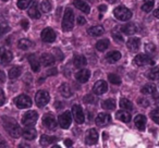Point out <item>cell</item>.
Here are the masks:
<instances>
[{
    "mask_svg": "<svg viewBox=\"0 0 159 148\" xmlns=\"http://www.w3.org/2000/svg\"><path fill=\"white\" fill-rule=\"evenodd\" d=\"M126 46L131 51H137L141 47V40L137 37H132L126 42Z\"/></svg>",
    "mask_w": 159,
    "mask_h": 148,
    "instance_id": "cell-19",
    "label": "cell"
},
{
    "mask_svg": "<svg viewBox=\"0 0 159 148\" xmlns=\"http://www.w3.org/2000/svg\"><path fill=\"white\" fill-rule=\"evenodd\" d=\"M59 91H60V94L66 98H70L73 94L72 89H71V86L69 84H66V83H63V84L60 86Z\"/></svg>",
    "mask_w": 159,
    "mask_h": 148,
    "instance_id": "cell-26",
    "label": "cell"
},
{
    "mask_svg": "<svg viewBox=\"0 0 159 148\" xmlns=\"http://www.w3.org/2000/svg\"><path fill=\"white\" fill-rule=\"evenodd\" d=\"M6 101V96H5V93H3L2 89H0V107L2 106Z\"/></svg>",
    "mask_w": 159,
    "mask_h": 148,
    "instance_id": "cell-47",
    "label": "cell"
},
{
    "mask_svg": "<svg viewBox=\"0 0 159 148\" xmlns=\"http://www.w3.org/2000/svg\"><path fill=\"white\" fill-rule=\"evenodd\" d=\"M21 73H22V68L21 66H13L9 71V78L11 81L16 80L21 75Z\"/></svg>",
    "mask_w": 159,
    "mask_h": 148,
    "instance_id": "cell-29",
    "label": "cell"
},
{
    "mask_svg": "<svg viewBox=\"0 0 159 148\" xmlns=\"http://www.w3.org/2000/svg\"><path fill=\"white\" fill-rule=\"evenodd\" d=\"M109 44H110V42H109V39H107V38L100 39L96 43V49L99 51H105L109 47Z\"/></svg>",
    "mask_w": 159,
    "mask_h": 148,
    "instance_id": "cell-33",
    "label": "cell"
},
{
    "mask_svg": "<svg viewBox=\"0 0 159 148\" xmlns=\"http://www.w3.org/2000/svg\"><path fill=\"white\" fill-rule=\"evenodd\" d=\"M21 25H22L23 29H25V31H26V29H29V21L22 20V21H21Z\"/></svg>",
    "mask_w": 159,
    "mask_h": 148,
    "instance_id": "cell-51",
    "label": "cell"
},
{
    "mask_svg": "<svg viewBox=\"0 0 159 148\" xmlns=\"http://www.w3.org/2000/svg\"><path fill=\"white\" fill-rule=\"evenodd\" d=\"M105 32L104 27L102 26V25H96V26H92L89 29V31H87V33L89 34L91 36H100L102 35Z\"/></svg>",
    "mask_w": 159,
    "mask_h": 148,
    "instance_id": "cell-27",
    "label": "cell"
},
{
    "mask_svg": "<svg viewBox=\"0 0 159 148\" xmlns=\"http://www.w3.org/2000/svg\"><path fill=\"white\" fill-rule=\"evenodd\" d=\"M3 1H8V0H3Z\"/></svg>",
    "mask_w": 159,
    "mask_h": 148,
    "instance_id": "cell-56",
    "label": "cell"
},
{
    "mask_svg": "<svg viewBox=\"0 0 159 148\" xmlns=\"http://www.w3.org/2000/svg\"><path fill=\"white\" fill-rule=\"evenodd\" d=\"M102 107L106 110H113L116 108V101L113 99H107L102 102Z\"/></svg>",
    "mask_w": 159,
    "mask_h": 148,
    "instance_id": "cell-36",
    "label": "cell"
},
{
    "mask_svg": "<svg viewBox=\"0 0 159 148\" xmlns=\"http://www.w3.org/2000/svg\"><path fill=\"white\" fill-rule=\"evenodd\" d=\"M113 14L120 21H128L132 18V12L131 10H129L128 8L123 7V6H120V7H117L115 10H113Z\"/></svg>",
    "mask_w": 159,
    "mask_h": 148,
    "instance_id": "cell-3",
    "label": "cell"
},
{
    "mask_svg": "<svg viewBox=\"0 0 159 148\" xmlns=\"http://www.w3.org/2000/svg\"><path fill=\"white\" fill-rule=\"evenodd\" d=\"M108 1H109L110 3H115V2H117L118 0H108Z\"/></svg>",
    "mask_w": 159,
    "mask_h": 148,
    "instance_id": "cell-55",
    "label": "cell"
},
{
    "mask_svg": "<svg viewBox=\"0 0 159 148\" xmlns=\"http://www.w3.org/2000/svg\"><path fill=\"white\" fill-rule=\"evenodd\" d=\"M43 124H44L48 130H55V128H57L56 119L53 118L52 114H50V113H47V114L44 117V119H43Z\"/></svg>",
    "mask_w": 159,
    "mask_h": 148,
    "instance_id": "cell-14",
    "label": "cell"
},
{
    "mask_svg": "<svg viewBox=\"0 0 159 148\" xmlns=\"http://www.w3.org/2000/svg\"><path fill=\"white\" fill-rule=\"evenodd\" d=\"M29 16H31L32 19H39L40 18V11L38 10L37 3L36 2H33V5L30 7Z\"/></svg>",
    "mask_w": 159,
    "mask_h": 148,
    "instance_id": "cell-30",
    "label": "cell"
},
{
    "mask_svg": "<svg viewBox=\"0 0 159 148\" xmlns=\"http://www.w3.org/2000/svg\"><path fill=\"white\" fill-rule=\"evenodd\" d=\"M10 31V26L8 23H0V37L3 36L5 34H7Z\"/></svg>",
    "mask_w": 159,
    "mask_h": 148,
    "instance_id": "cell-42",
    "label": "cell"
},
{
    "mask_svg": "<svg viewBox=\"0 0 159 148\" xmlns=\"http://www.w3.org/2000/svg\"><path fill=\"white\" fill-rule=\"evenodd\" d=\"M95 122L97 123V125H99V126H106L111 122V117L108 113L102 112L96 117Z\"/></svg>",
    "mask_w": 159,
    "mask_h": 148,
    "instance_id": "cell-13",
    "label": "cell"
},
{
    "mask_svg": "<svg viewBox=\"0 0 159 148\" xmlns=\"http://www.w3.org/2000/svg\"><path fill=\"white\" fill-rule=\"evenodd\" d=\"M22 135L25 139H29V141H32L36 137L37 135V132H36L35 128H33L32 126H27L26 128L22 131Z\"/></svg>",
    "mask_w": 159,
    "mask_h": 148,
    "instance_id": "cell-20",
    "label": "cell"
},
{
    "mask_svg": "<svg viewBox=\"0 0 159 148\" xmlns=\"http://www.w3.org/2000/svg\"><path fill=\"white\" fill-rule=\"evenodd\" d=\"M38 119V113L36 111H27L22 118V123L25 126H34Z\"/></svg>",
    "mask_w": 159,
    "mask_h": 148,
    "instance_id": "cell-4",
    "label": "cell"
},
{
    "mask_svg": "<svg viewBox=\"0 0 159 148\" xmlns=\"http://www.w3.org/2000/svg\"><path fill=\"white\" fill-rule=\"evenodd\" d=\"M74 26V13L71 9H66L62 20V29L64 32H70Z\"/></svg>",
    "mask_w": 159,
    "mask_h": 148,
    "instance_id": "cell-2",
    "label": "cell"
},
{
    "mask_svg": "<svg viewBox=\"0 0 159 148\" xmlns=\"http://www.w3.org/2000/svg\"><path fill=\"white\" fill-rule=\"evenodd\" d=\"M73 64H74L75 68L82 69L87 64V60L83 55H75L74 59H73Z\"/></svg>",
    "mask_w": 159,
    "mask_h": 148,
    "instance_id": "cell-18",
    "label": "cell"
},
{
    "mask_svg": "<svg viewBox=\"0 0 159 148\" xmlns=\"http://www.w3.org/2000/svg\"><path fill=\"white\" fill-rule=\"evenodd\" d=\"M116 117H117L118 120H120V121H122V122H125V123H128V122L131 121V114L128 112V110L118 111Z\"/></svg>",
    "mask_w": 159,
    "mask_h": 148,
    "instance_id": "cell-28",
    "label": "cell"
},
{
    "mask_svg": "<svg viewBox=\"0 0 159 148\" xmlns=\"http://www.w3.org/2000/svg\"><path fill=\"white\" fill-rule=\"evenodd\" d=\"M154 0H144L143 5H142V10L144 12H150L154 8Z\"/></svg>",
    "mask_w": 159,
    "mask_h": 148,
    "instance_id": "cell-35",
    "label": "cell"
},
{
    "mask_svg": "<svg viewBox=\"0 0 159 148\" xmlns=\"http://www.w3.org/2000/svg\"><path fill=\"white\" fill-rule=\"evenodd\" d=\"M2 123L3 126H5L6 130L9 132V134L11 135L14 138H18L22 135V128H20L16 121L12 118H3L2 119Z\"/></svg>",
    "mask_w": 159,
    "mask_h": 148,
    "instance_id": "cell-1",
    "label": "cell"
},
{
    "mask_svg": "<svg viewBox=\"0 0 159 148\" xmlns=\"http://www.w3.org/2000/svg\"><path fill=\"white\" fill-rule=\"evenodd\" d=\"M85 23H86V19H84L83 16H77V24L84 25Z\"/></svg>",
    "mask_w": 159,
    "mask_h": 148,
    "instance_id": "cell-49",
    "label": "cell"
},
{
    "mask_svg": "<svg viewBox=\"0 0 159 148\" xmlns=\"http://www.w3.org/2000/svg\"><path fill=\"white\" fill-rule=\"evenodd\" d=\"M58 123L61 126L62 128H69L72 123V112L70 111H66L62 114L59 115V119H58Z\"/></svg>",
    "mask_w": 159,
    "mask_h": 148,
    "instance_id": "cell-8",
    "label": "cell"
},
{
    "mask_svg": "<svg viewBox=\"0 0 159 148\" xmlns=\"http://www.w3.org/2000/svg\"><path fill=\"white\" fill-rule=\"evenodd\" d=\"M6 80H7V78H6V74L3 71L0 70V83H3L6 82Z\"/></svg>",
    "mask_w": 159,
    "mask_h": 148,
    "instance_id": "cell-50",
    "label": "cell"
},
{
    "mask_svg": "<svg viewBox=\"0 0 159 148\" xmlns=\"http://www.w3.org/2000/svg\"><path fill=\"white\" fill-rule=\"evenodd\" d=\"M120 107H121L123 110L130 111L133 109V104L129 99H126V98H122V99L120 100Z\"/></svg>",
    "mask_w": 159,
    "mask_h": 148,
    "instance_id": "cell-37",
    "label": "cell"
},
{
    "mask_svg": "<svg viewBox=\"0 0 159 148\" xmlns=\"http://www.w3.org/2000/svg\"><path fill=\"white\" fill-rule=\"evenodd\" d=\"M112 36H113V38H115L117 42H119V43H122L123 42V37H122L121 35H120L119 33H116V32H113L112 33Z\"/></svg>",
    "mask_w": 159,
    "mask_h": 148,
    "instance_id": "cell-46",
    "label": "cell"
},
{
    "mask_svg": "<svg viewBox=\"0 0 159 148\" xmlns=\"http://www.w3.org/2000/svg\"><path fill=\"white\" fill-rule=\"evenodd\" d=\"M72 117L77 124L84 123L85 115H84V112H83L82 107L80 106V105H74V106L72 107Z\"/></svg>",
    "mask_w": 159,
    "mask_h": 148,
    "instance_id": "cell-6",
    "label": "cell"
},
{
    "mask_svg": "<svg viewBox=\"0 0 159 148\" xmlns=\"http://www.w3.org/2000/svg\"><path fill=\"white\" fill-rule=\"evenodd\" d=\"M42 40L45 43H52L56 39V33L53 29H51L50 27H46L43 29L42 34H40Z\"/></svg>",
    "mask_w": 159,
    "mask_h": 148,
    "instance_id": "cell-11",
    "label": "cell"
},
{
    "mask_svg": "<svg viewBox=\"0 0 159 148\" xmlns=\"http://www.w3.org/2000/svg\"><path fill=\"white\" fill-rule=\"evenodd\" d=\"M84 101L87 102V104H89V102H96V99L92 95H87V96H85Z\"/></svg>",
    "mask_w": 159,
    "mask_h": 148,
    "instance_id": "cell-48",
    "label": "cell"
},
{
    "mask_svg": "<svg viewBox=\"0 0 159 148\" xmlns=\"http://www.w3.org/2000/svg\"><path fill=\"white\" fill-rule=\"evenodd\" d=\"M12 58L13 55L9 49H7L6 47H0V64L8 65L12 61Z\"/></svg>",
    "mask_w": 159,
    "mask_h": 148,
    "instance_id": "cell-9",
    "label": "cell"
},
{
    "mask_svg": "<svg viewBox=\"0 0 159 148\" xmlns=\"http://www.w3.org/2000/svg\"><path fill=\"white\" fill-rule=\"evenodd\" d=\"M89 78H91V72L87 69H82L75 74V78L80 83H86L89 80Z\"/></svg>",
    "mask_w": 159,
    "mask_h": 148,
    "instance_id": "cell-15",
    "label": "cell"
},
{
    "mask_svg": "<svg viewBox=\"0 0 159 148\" xmlns=\"http://www.w3.org/2000/svg\"><path fill=\"white\" fill-rule=\"evenodd\" d=\"M108 80H109V82L112 83V84H115V85L121 84V78H120V76L117 75V74H109Z\"/></svg>",
    "mask_w": 159,
    "mask_h": 148,
    "instance_id": "cell-40",
    "label": "cell"
},
{
    "mask_svg": "<svg viewBox=\"0 0 159 148\" xmlns=\"http://www.w3.org/2000/svg\"><path fill=\"white\" fill-rule=\"evenodd\" d=\"M154 16H155V18H157V19H159V8L154 11Z\"/></svg>",
    "mask_w": 159,
    "mask_h": 148,
    "instance_id": "cell-54",
    "label": "cell"
},
{
    "mask_svg": "<svg viewBox=\"0 0 159 148\" xmlns=\"http://www.w3.org/2000/svg\"><path fill=\"white\" fill-rule=\"evenodd\" d=\"M150 118H152V121L159 124V108L155 109L150 112Z\"/></svg>",
    "mask_w": 159,
    "mask_h": 148,
    "instance_id": "cell-43",
    "label": "cell"
},
{
    "mask_svg": "<svg viewBox=\"0 0 159 148\" xmlns=\"http://www.w3.org/2000/svg\"><path fill=\"white\" fill-rule=\"evenodd\" d=\"M147 78H149V80H159V66H156V68L152 69V70L148 72L147 74Z\"/></svg>",
    "mask_w": 159,
    "mask_h": 148,
    "instance_id": "cell-38",
    "label": "cell"
},
{
    "mask_svg": "<svg viewBox=\"0 0 159 148\" xmlns=\"http://www.w3.org/2000/svg\"><path fill=\"white\" fill-rule=\"evenodd\" d=\"M134 123H135V126H136L139 130L144 131L146 128V117L143 114L136 115L134 119Z\"/></svg>",
    "mask_w": 159,
    "mask_h": 148,
    "instance_id": "cell-23",
    "label": "cell"
},
{
    "mask_svg": "<svg viewBox=\"0 0 159 148\" xmlns=\"http://www.w3.org/2000/svg\"><path fill=\"white\" fill-rule=\"evenodd\" d=\"M121 31L123 32L124 34H126V35H133V34L136 33L137 27L134 23H128V24L121 26Z\"/></svg>",
    "mask_w": 159,
    "mask_h": 148,
    "instance_id": "cell-25",
    "label": "cell"
},
{
    "mask_svg": "<svg viewBox=\"0 0 159 148\" xmlns=\"http://www.w3.org/2000/svg\"><path fill=\"white\" fill-rule=\"evenodd\" d=\"M93 91L96 95H102V94H105L108 91V85H107V83L105 81H98L94 85Z\"/></svg>",
    "mask_w": 159,
    "mask_h": 148,
    "instance_id": "cell-16",
    "label": "cell"
},
{
    "mask_svg": "<svg viewBox=\"0 0 159 148\" xmlns=\"http://www.w3.org/2000/svg\"><path fill=\"white\" fill-rule=\"evenodd\" d=\"M121 59V53L119 51L115 50V51H110L106 55V60L109 63H115V62L119 61Z\"/></svg>",
    "mask_w": 159,
    "mask_h": 148,
    "instance_id": "cell-24",
    "label": "cell"
},
{
    "mask_svg": "<svg viewBox=\"0 0 159 148\" xmlns=\"http://www.w3.org/2000/svg\"><path fill=\"white\" fill-rule=\"evenodd\" d=\"M33 2V0H18V8L19 9H26L31 3Z\"/></svg>",
    "mask_w": 159,
    "mask_h": 148,
    "instance_id": "cell-41",
    "label": "cell"
},
{
    "mask_svg": "<svg viewBox=\"0 0 159 148\" xmlns=\"http://www.w3.org/2000/svg\"><path fill=\"white\" fill-rule=\"evenodd\" d=\"M29 62L30 64H31V68L32 70L34 71V72H39L40 70V62L38 61L37 57H36L35 55H30L29 56Z\"/></svg>",
    "mask_w": 159,
    "mask_h": 148,
    "instance_id": "cell-22",
    "label": "cell"
},
{
    "mask_svg": "<svg viewBox=\"0 0 159 148\" xmlns=\"http://www.w3.org/2000/svg\"><path fill=\"white\" fill-rule=\"evenodd\" d=\"M141 92L144 95H154L156 94V86L154 84H146L142 87Z\"/></svg>",
    "mask_w": 159,
    "mask_h": 148,
    "instance_id": "cell-31",
    "label": "cell"
},
{
    "mask_svg": "<svg viewBox=\"0 0 159 148\" xmlns=\"http://www.w3.org/2000/svg\"><path fill=\"white\" fill-rule=\"evenodd\" d=\"M136 65L139 66H144V65H152L155 63V61L149 57L148 55H137L133 60Z\"/></svg>",
    "mask_w": 159,
    "mask_h": 148,
    "instance_id": "cell-10",
    "label": "cell"
},
{
    "mask_svg": "<svg viewBox=\"0 0 159 148\" xmlns=\"http://www.w3.org/2000/svg\"><path fill=\"white\" fill-rule=\"evenodd\" d=\"M51 7H52V6H51L50 1L45 0V1H43V2L40 3V11L44 12V13H48L51 10Z\"/></svg>",
    "mask_w": 159,
    "mask_h": 148,
    "instance_id": "cell-39",
    "label": "cell"
},
{
    "mask_svg": "<svg viewBox=\"0 0 159 148\" xmlns=\"http://www.w3.org/2000/svg\"><path fill=\"white\" fill-rule=\"evenodd\" d=\"M73 5L79 10H81V11L86 14H89V12H91V8H89V6L87 5L85 1H82V0H74V1H73Z\"/></svg>",
    "mask_w": 159,
    "mask_h": 148,
    "instance_id": "cell-21",
    "label": "cell"
},
{
    "mask_svg": "<svg viewBox=\"0 0 159 148\" xmlns=\"http://www.w3.org/2000/svg\"><path fill=\"white\" fill-rule=\"evenodd\" d=\"M98 141V132L95 128H91L87 131L86 136H85V143L87 145H94Z\"/></svg>",
    "mask_w": 159,
    "mask_h": 148,
    "instance_id": "cell-12",
    "label": "cell"
},
{
    "mask_svg": "<svg viewBox=\"0 0 159 148\" xmlns=\"http://www.w3.org/2000/svg\"><path fill=\"white\" fill-rule=\"evenodd\" d=\"M56 62V58L50 53H43L40 57V63L44 66H50Z\"/></svg>",
    "mask_w": 159,
    "mask_h": 148,
    "instance_id": "cell-17",
    "label": "cell"
},
{
    "mask_svg": "<svg viewBox=\"0 0 159 148\" xmlns=\"http://www.w3.org/2000/svg\"><path fill=\"white\" fill-rule=\"evenodd\" d=\"M49 99H50V96H49V94L47 93L46 91H38L37 93H36L35 102L38 107H40V108L46 106V105L49 102Z\"/></svg>",
    "mask_w": 159,
    "mask_h": 148,
    "instance_id": "cell-5",
    "label": "cell"
},
{
    "mask_svg": "<svg viewBox=\"0 0 159 148\" xmlns=\"http://www.w3.org/2000/svg\"><path fill=\"white\" fill-rule=\"evenodd\" d=\"M137 102H139V106H142V107H148L149 106V101H148L146 98H139V100H137Z\"/></svg>",
    "mask_w": 159,
    "mask_h": 148,
    "instance_id": "cell-45",
    "label": "cell"
},
{
    "mask_svg": "<svg viewBox=\"0 0 159 148\" xmlns=\"http://www.w3.org/2000/svg\"><path fill=\"white\" fill-rule=\"evenodd\" d=\"M18 46H19V48L22 49V50H27V49H30L32 46H33V43H32L30 39H26V38H23V39H20V40H19Z\"/></svg>",
    "mask_w": 159,
    "mask_h": 148,
    "instance_id": "cell-34",
    "label": "cell"
},
{
    "mask_svg": "<svg viewBox=\"0 0 159 148\" xmlns=\"http://www.w3.org/2000/svg\"><path fill=\"white\" fill-rule=\"evenodd\" d=\"M145 51L148 53V55H152L156 51V47L152 43H148V44L145 45Z\"/></svg>",
    "mask_w": 159,
    "mask_h": 148,
    "instance_id": "cell-44",
    "label": "cell"
},
{
    "mask_svg": "<svg viewBox=\"0 0 159 148\" xmlns=\"http://www.w3.org/2000/svg\"><path fill=\"white\" fill-rule=\"evenodd\" d=\"M64 144H66V146H72V141L71 139H66Z\"/></svg>",
    "mask_w": 159,
    "mask_h": 148,
    "instance_id": "cell-53",
    "label": "cell"
},
{
    "mask_svg": "<svg viewBox=\"0 0 159 148\" xmlns=\"http://www.w3.org/2000/svg\"><path fill=\"white\" fill-rule=\"evenodd\" d=\"M99 11L100 12H106V10H107V6H105V5H102V6H99Z\"/></svg>",
    "mask_w": 159,
    "mask_h": 148,
    "instance_id": "cell-52",
    "label": "cell"
},
{
    "mask_svg": "<svg viewBox=\"0 0 159 148\" xmlns=\"http://www.w3.org/2000/svg\"><path fill=\"white\" fill-rule=\"evenodd\" d=\"M14 104L19 109H26L32 106V99L27 95H20L14 99Z\"/></svg>",
    "mask_w": 159,
    "mask_h": 148,
    "instance_id": "cell-7",
    "label": "cell"
},
{
    "mask_svg": "<svg viewBox=\"0 0 159 148\" xmlns=\"http://www.w3.org/2000/svg\"><path fill=\"white\" fill-rule=\"evenodd\" d=\"M57 141V137L55 136H48V135H43L42 137H40V145L42 146H49L50 144L55 143V141Z\"/></svg>",
    "mask_w": 159,
    "mask_h": 148,
    "instance_id": "cell-32",
    "label": "cell"
}]
</instances>
